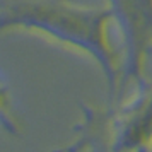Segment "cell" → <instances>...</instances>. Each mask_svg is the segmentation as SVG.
Returning <instances> with one entry per match:
<instances>
[{
  "instance_id": "cell-2",
  "label": "cell",
  "mask_w": 152,
  "mask_h": 152,
  "mask_svg": "<svg viewBox=\"0 0 152 152\" xmlns=\"http://www.w3.org/2000/svg\"><path fill=\"white\" fill-rule=\"evenodd\" d=\"M110 7L123 31L125 72L121 82L128 79L138 80L152 45V0H111Z\"/></svg>"
},
{
  "instance_id": "cell-3",
  "label": "cell",
  "mask_w": 152,
  "mask_h": 152,
  "mask_svg": "<svg viewBox=\"0 0 152 152\" xmlns=\"http://www.w3.org/2000/svg\"><path fill=\"white\" fill-rule=\"evenodd\" d=\"M113 149H149L152 145V89L140 92L121 108L115 123Z\"/></svg>"
},
{
  "instance_id": "cell-4",
  "label": "cell",
  "mask_w": 152,
  "mask_h": 152,
  "mask_svg": "<svg viewBox=\"0 0 152 152\" xmlns=\"http://www.w3.org/2000/svg\"><path fill=\"white\" fill-rule=\"evenodd\" d=\"M0 125L10 133H17V121L12 116L9 94L2 86H0Z\"/></svg>"
},
{
  "instance_id": "cell-1",
  "label": "cell",
  "mask_w": 152,
  "mask_h": 152,
  "mask_svg": "<svg viewBox=\"0 0 152 152\" xmlns=\"http://www.w3.org/2000/svg\"><path fill=\"white\" fill-rule=\"evenodd\" d=\"M115 19L111 7L86 9L56 0H9L0 9V33L9 29L33 31L55 43L96 60L115 99L120 77V56L108 39V22Z\"/></svg>"
}]
</instances>
